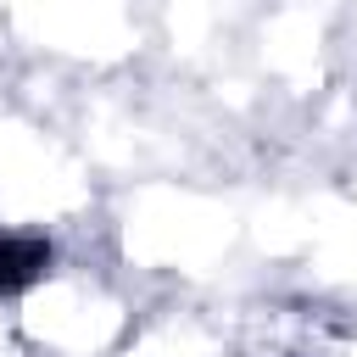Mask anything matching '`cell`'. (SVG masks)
Instances as JSON below:
<instances>
[{
	"label": "cell",
	"mask_w": 357,
	"mask_h": 357,
	"mask_svg": "<svg viewBox=\"0 0 357 357\" xmlns=\"http://www.w3.org/2000/svg\"><path fill=\"white\" fill-rule=\"evenodd\" d=\"M50 268V245L33 234H0V296L28 290L39 273Z\"/></svg>",
	"instance_id": "1"
}]
</instances>
